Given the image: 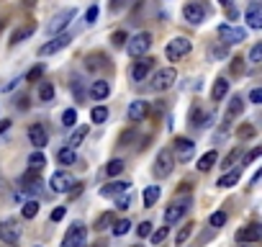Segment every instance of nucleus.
<instances>
[{
  "mask_svg": "<svg viewBox=\"0 0 262 247\" xmlns=\"http://www.w3.org/2000/svg\"><path fill=\"white\" fill-rule=\"evenodd\" d=\"M191 49H193V44H191V39H188V36H175V39L167 44L165 54H167L170 62H180L183 57H188V54H191Z\"/></svg>",
  "mask_w": 262,
  "mask_h": 247,
  "instance_id": "obj_1",
  "label": "nucleus"
},
{
  "mask_svg": "<svg viewBox=\"0 0 262 247\" xmlns=\"http://www.w3.org/2000/svg\"><path fill=\"white\" fill-rule=\"evenodd\" d=\"M149 47H152V34H149V31H139L137 36L126 39V52H129L134 59L141 57V54H147Z\"/></svg>",
  "mask_w": 262,
  "mask_h": 247,
  "instance_id": "obj_2",
  "label": "nucleus"
},
{
  "mask_svg": "<svg viewBox=\"0 0 262 247\" xmlns=\"http://www.w3.org/2000/svg\"><path fill=\"white\" fill-rule=\"evenodd\" d=\"M175 157H173V152L170 150H159L157 154V160H155V168H152V172H155V178H167V175H173V170H175Z\"/></svg>",
  "mask_w": 262,
  "mask_h": 247,
  "instance_id": "obj_3",
  "label": "nucleus"
},
{
  "mask_svg": "<svg viewBox=\"0 0 262 247\" xmlns=\"http://www.w3.org/2000/svg\"><path fill=\"white\" fill-rule=\"evenodd\" d=\"M85 237H87V227L83 222H75L67 229L65 240H62V247H85Z\"/></svg>",
  "mask_w": 262,
  "mask_h": 247,
  "instance_id": "obj_4",
  "label": "nucleus"
},
{
  "mask_svg": "<svg viewBox=\"0 0 262 247\" xmlns=\"http://www.w3.org/2000/svg\"><path fill=\"white\" fill-rule=\"evenodd\" d=\"M183 16H185V21H188V23L198 26V23H203V18H206V16H209V5H203L201 0H191V3H185Z\"/></svg>",
  "mask_w": 262,
  "mask_h": 247,
  "instance_id": "obj_5",
  "label": "nucleus"
},
{
  "mask_svg": "<svg viewBox=\"0 0 262 247\" xmlns=\"http://www.w3.org/2000/svg\"><path fill=\"white\" fill-rule=\"evenodd\" d=\"M193 154H195L193 139H188V136H177V139L173 142V157H175V160L188 162V160H193Z\"/></svg>",
  "mask_w": 262,
  "mask_h": 247,
  "instance_id": "obj_6",
  "label": "nucleus"
},
{
  "mask_svg": "<svg viewBox=\"0 0 262 247\" xmlns=\"http://www.w3.org/2000/svg\"><path fill=\"white\" fill-rule=\"evenodd\" d=\"M177 80V70L175 67H162L159 72H155V77H152V90H167L173 88Z\"/></svg>",
  "mask_w": 262,
  "mask_h": 247,
  "instance_id": "obj_7",
  "label": "nucleus"
},
{
  "mask_svg": "<svg viewBox=\"0 0 262 247\" xmlns=\"http://www.w3.org/2000/svg\"><path fill=\"white\" fill-rule=\"evenodd\" d=\"M49 186H52L54 193H70V188L75 186V178H72V172L59 170V172H54V175H52Z\"/></svg>",
  "mask_w": 262,
  "mask_h": 247,
  "instance_id": "obj_8",
  "label": "nucleus"
},
{
  "mask_svg": "<svg viewBox=\"0 0 262 247\" xmlns=\"http://www.w3.org/2000/svg\"><path fill=\"white\" fill-rule=\"evenodd\" d=\"M75 13H77L75 8H65V11H59L57 16L52 18V23L47 26V34L54 36V34H59L62 29H67V23L72 21V18H75Z\"/></svg>",
  "mask_w": 262,
  "mask_h": 247,
  "instance_id": "obj_9",
  "label": "nucleus"
},
{
  "mask_svg": "<svg viewBox=\"0 0 262 247\" xmlns=\"http://www.w3.org/2000/svg\"><path fill=\"white\" fill-rule=\"evenodd\" d=\"M219 36L227 44H239L247 39V29H242V26H229V23H221L219 26Z\"/></svg>",
  "mask_w": 262,
  "mask_h": 247,
  "instance_id": "obj_10",
  "label": "nucleus"
},
{
  "mask_svg": "<svg viewBox=\"0 0 262 247\" xmlns=\"http://www.w3.org/2000/svg\"><path fill=\"white\" fill-rule=\"evenodd\" d=\"M137 59H139V62H134V65H131V72H129V75H131L134 82H141L144 77H147V72L155 67V59H152V57H144V54H141V57H137Z\"/></svg>",
  "mask_w": 262,
  "mask_h": 247,
  "instance_id": "obj_11",
  "label": "nucleus"
},
{
  "mask_svg": "<svg viewBox=\"0 0 262 247\" xmlns=\"http://www.w3.org/2000/svg\"><path fill=\"white\" fill-rule=\"evenodd\" d=\"M72 41V36L70 34H57V39H52V41H47L44 47L39 49V54L41 57H49V54H57V52H62L67 47V44Z\"/></svg>",
  "mask_w": 262,
  "mask_h": 247,
  "instance_id": "obj_12",
  "label": "nucleus"
},
{
  "mask_svg": "<svg viewBox=\"0 0 262 247\" xmlns=\"http://www.w3.org/2000/svg\"><path fill=\"white\" fill-rule=\"evenodd\" d=\"M29 139L36 150H44L47 147V142H49V136H47V129H44L41 124H31L29 126Z\"/></svg>",
  "mask_w": 262,
  "mask_h": 247,
  "instance_id": "obj_13",
  "label": "nucleus"
},
{
  "mask_svg": "<svg viewBox=\"0 0 262 247\" xmlns=\"http://www.w3.org/2000/svg\"><path fill=\"white\" fill-rule=\"evenodd\" d=\"M260 240H262V229H260V224H249V227H245V229H239V232H237V242L257 245Z\"/></svg>",
  "mask_w": 262,
  "mask_h": 247,
  "instance_id": "obj_14",
  "label": "nucleus"
},
{
  "mask_svg": "<svg viewBox=\"0 0 262 247\" xmlns=\"http://www.w3.org/2000/svg\"><path fill=\"white\" fill-rule=\"evenodd\" d=\"M18 237H21V229H18V224H13V222H3V224H0V242L16 245Z\"/></svg>",
  "mask_w": 262,
  "mask_h": 247,
  "instance_id": "obj_15",
  "label": "nucleus"
},
{
  "mask_svg": "<svg viewBox=\"0 0 262 247\" xmlns=\"http://www.w3.org/2000/svg\"><path fill=\"white\" fill-rule=\"evenodd\" d=\"M242 111H245V98H242V95H231L229 98L227 116H224V124H231L237 116H242Z\"/></svg>",
  "mask_w": 262,
  "mask_h": 247,
  "instance_id": "obj_16",
  "label": "nucleus"
},
{
  "mask_svg": "<svg viewBox=\"0 0 262 247\" xmlns=\"http://www.w3.org/2000/svg\"><path fill=\"white\" fill-rule=\"evenodd\" d=\"M247 23L249 29H262V5L260 0H252L247 5Z\"/></svg>",
  "mask_w": 262,
  "mask_h": 247,
  "instance_id": "obj_17",
  "label": "nucleus"
},
{
  "mask_svg": "<svg viewBox=\"0 0 262 247\" xmlns=\"http://www.w3.org/2000/svg\"><path fill=\"white\" fill-rule=\"evenodd\" d=\"M188 204H191V201H185V204H173V206H167V211H165V224H167V227H170V224H177L180 216L185 214Z\"/></svg>",
  "mask_w": 262,
  "mask_h": 247,
  "instance_id": "obj_18",
  "label": "nucleus"
},
{
  "mask_svg": "<svg viewBox=\"0 0 262 247\" xmlns=\"http://www.w3.org/2000/svg\"><path fill=\"white\" fill-rule=\"evenodd\" d=\"M147 111H149L147 100H134V103L129 106V121H131V124H137V121H141V118L147 116Z\"/></svg>",
  "mask_w": 262,
  "mask_h": 247,
  "instance_id": "obj_19",
  "label": "nucleus"
},
{
  "mask_svg": "<svg viewBox=\"0 0 262 247\" xmlns=\"http://www.w3.org/2000/svg\"><path fill=\"white\" fill-rule=\"evenodd\" d=\"M111 95V85H108L105 80H95L93 85H90V98L93 100H105Z\"/></svg>",
  "mask_w": 262,
  "mask_h": 247,
  "instance_id": "obj_20",
  "label": "nucleus"
},
{
  "mask_svg": "<svg viewBox=\"0 0 262 247\" xmlns=\"http://www.w3.org/2000/svg\"><path fill=\"white\" fill-rule=\"evenodd\" d=\"M239 178H242V168H234V170L229 168V172H224L216 186H219V188H234L239 183Z\"/></svg>",
  "mask_w": 262,
  "mask_h": 247,
  "instance_id": "obj_21",
  "label": "nucleus"
},
{
  "mask_svg": "<svg viewBox=\"0 0 262 247\" xmlns=\"http://www.w3.org/2000/svg\"><path fill=\"white\" fill-rule=\"evenodd\" d=\"M123 190H129V183H126V180H113V183H108L105 188H101V196L116 198L119 193H123Z\"/></svg>",
  "mask_w": 262,
  "mask_h": 247,
  "instance_id": "obj_22",
  "label": "nucleus"
},
{
  "mask_svg": "<svg viewBox=\"0 0 262 247\" xmlns=\"http://www.w3.org/2000/svg\"><path fill=\"white\" fill-rule=\"evenodd\" d=\"M216 160H219V152H216V150H209V152H206L201 160H198L195 168L201 170V172H209V170L213 168V165H216Z\"/></svg>",
  "mask_w": 262,
  "mask_h": 247,
  "instance_id": "obj_23",
  "label": "nucleus"
},
{
  "mask_svg": "<svg viewBox=\"0 0 262 247\" xmlns=\"http://www.w3.org/2000/svg\"><path fill=\"white\" fill-rule=\"evenodd\" d=\"M227 93H229V80L227 77H219L213 82V90H211V98L216 100V103H219L221 98H227Z\"/></svg>",
  "mask_w": 262,
  "mask_h": 247,
  "instance_id": "obj_24",
  "label": "nucleus"
},
{
  "mask_svg": "<svg viewBox=\"0 0 262 247\" xmlns=\"http://www.w3.org/2000/svg\"><path fill=\"white\" fill-rule=\"evenodd\" d=\"M113 222H116V214H113V211H103L101 216H98V222H95V229L103 232V229H108Z\"/></svg>",
  "mask_w": 262,
  "mask_h": 247,
  "instance_id": "obj_25",
  "label": "nucleus"
},
{
  "mask_svg": "<svg viewBox=\"0 0 262 247\" xmlns=\"http://www.w3.org/2000/svg\"><path fill=\"white\" fill-rule=\"evenodd\" d=\"M242 157V147H234L227 157L221 160V170H229V168H234V165H237V160Z\"/></svg>",
  "mask_w": 262,
  "mask_h": 247,
  "instance_id": "obj_26",
  "label": "nucleus"
},
{
  "mask_svg": "<svg viewBox=\"0 0 262 247\" xmlns=\"http://www.w3.org/2000/svg\"><path fill=\"white\" fill-rule=\"evenodd\" d=\"M21 214H23V219H34L36 214H39V201H36V198H29V201L23 204Z\"/></svg>",
  "mask_w": 262,
  "mask_h": 247,
  "instance_id": "obj_27",
  "label": "nucleus"
},
{
  "mask_svg": "<svg viewBox=\"0 0 262 247\" xmlns=\"http://www.w3.org/2000/svg\"><path fill=\"white\" fill-rule=\"evenodd\" d=\"M159 186H149L147 190H144V206H155L157 204V198H159Z\"/></svg>",
  "mask_w": 262,
  "mask_h": 247,
  "instance_id": "obj_28",
  "label": "nucleus"
},
{
  "mask_svg": "<svg viewBox=\"0 0 262 247\" xmlns=\"http://www.w3.org/2000/svg\"><path fill=\"white\" fill-rule=\"evenodd\" d=\"M57 160H59L62 165H75L77 154H75V150H72V147H65V150H59V152H57Z\"/></svg>",
  "mask_w": 262,
  "mask_h": 247,
  "instance_id": "obj_29",
  "label": "nucleus"
},
{
  "mask_svg": "<svg viewBox=\"0 0 262 247\" xmlns=\"http://www.w3.org/2000/svg\"><path fill=\"white\" fill-rule=\"evenodd\" d=\"M111 227H113V234L116 237H123V234L131 232V222H129V219H119V222H113Z\"/></svg>",
  "mask_w": 262,
  "mask_h": 247,
  "instance_id": "obj_30",
  "label": "nucleus"
},
{
  "mask_svg": "<svg viewBox=\"0 0 262 247\" xmlns=\"http://www.w3.org/2000/svg\"><path fill=\"white\" fill-rule=\"evenodd\" d=\"M44 165H47V157H44V154H41L39 150L29 154V168H31V170H41Z\"/></svg>",
  "mask_w": 262,
  "mask_h": 247,
  "instance_id": "obj_31",
  "label": "nucleus"
},
{
  "mask_svg": "<svg viewBox=\"0 0 262 247\" xmlns=\"http://www.w3.org/2000/svg\"><path fill=\"white\" fill-rule=\"evenodd\" d=\"M227 219H229L227 211H213V214L209 216V224L213 227V229H221V227L227 224Z\"/></svg>",
  "mask_w": 262,
  "mask_h": 247,
  "instance_id": "obj_32",
  "label": "nucleus"
},
{
  "mask_svg": "<svg viewBox=\"0 0 262 247\" xmlns=\"http://www.w3.org/2000/svg\"><path fill=\"white\" fill-rule=\"evenodd\" d=\"M121 172H123V160H111L105 165V175L116 178V175H121Z\"/></svg>",
  "mask_w": 262,
  "mask_h": 247,
  "instance_id": "obj_33",
  "label": "nucleus"
},
{
  "mask_svg": "<svg viewBox=\"0 0 262 247\" xmlns=\"http://www.w3.org/2000/svg\"><path fill=\"white\" fill-rule=\"evenodd\" d=\"M167 234H170V227H159V229H152L149 232V237H152V242L155 245H162L167 240Z\"/></svg>",
  "mask_w": 262,
  "mask_h": 247,
  "instance_id": "obj_34",
  "label": "nucleus"
},
{
  "mask_svg": "<svg viewBox=\"0 0 262 247\" xmlns=\"http://www.w3.org/2000/svg\"><path fill=\"white\" fill-rule=\"evenodd\" d=\"M85 136H87V126H80V129H77L75 134L70 136V142H67V144H70L72 150H75L77 144H83V139H85Z\"/></svg>",
  "mask_w": 262,
  "mask_h": 247,
  "instance_id": "obj_35",
  "label": "nucleus"
},
{
  "mask_svg": "<svg viewBox=\"0 0 262 247\" xmlns=\"http://www.w3.org/2000/svg\"><path fill=\"white\" fill-rule=\"evenodd\" d=\"M90 118H93L95 124H103L105 118H108V108L105 106H95L93 111H90Z\"/></svg>",
  "mask_w": 262,
  "mask_h": 247,
  "instance_id": "obj_36",
  "label": "nucleus"
},
{
  "mask_svg": "<svg viewBox=\"0 0 262 247\" xmlns=\"http://www.w3.org/2000/svg\"><path fill=\"white\" fill-rule=\"evenodd\" d=\"M31 34H34V26H26V29H18V31H13V36H11V44H18V41L29 39Z\"/></svg>",
  "mask_w": 262,
  "mask_h": 247,
  "instance_id": "obj_37",
  "label": "nucleus"
},
{
  "mask_svg": "<svg viewBox=\"0 0 262 247\" xmlns=\"http://www.w3.org/2000/svg\"><path fill=\"white\" fill-rule=\"evenodd\" d=\"M39 98L44 100V103H49V100L54 98V88H52V82H41V88H39Z\"/></svg>",
  "mask_w": 262,
  "mask_h": 247,
  "instance_id": "obj_38",
  "label": "nucleus"
},
{
  "mask_svg": "<svg viewBox=\"0 0 262 247\" xmlns=\"http://www.w3.org/2000/svg\"><path fill=\"white\" fill-rule=\"evenodd\" d=\"M77 124V111L75 108H67L65 114H62V126H75Z\"/></svg>",
  "mask_w": 262,
  "mask_h": 247,
  "instance_id": "obj_39",
  "label": "nucleus"
},
{
  "mask_svg": "<svg viewBox=\"0 0 262 247\" xmlns=\"http://www.w3.org/2000/svg\"><path fill=\"white\" fill-rule=\"evenodd\" d=\"M193 227H195V224H185V227H183V229H180V232L175 234V242H177V247H180V245H183V242L188 240V237H191V234H193Z\"/></svg>",
  "mask_w": 262,
  "mask_h": 247,
  "instance_id": "obj_40",
  "label": "nucleus"
},
{
  "mask_svg": "<svg viewBox=\"0 0 262 247\" xmlns=\"http://www.w3.org/2000/svg\"><path fill=\"white\" fill-rule=\"evenodd\" d=\"M134 139H137V129H126V132L119 136V144H121V147H129Z\"/></svg>",
  "mask_w": 262,
  "mask_h": 247,
  "instance_id": "obj_41",
  "label": "nucleus"
},
{
  "mask_svg": "<svg viewBox=\"0 0 262 247\" xmlns=\"http://www.w3.org/2000/svg\"><path fill=\"white\" fill-rule=\"evenodd\" d=\"M237 136H239V139H252V136H255V126H249V124H245V126H239V132H237Z\"/></svg>",
  "mask_w": 262,
  "mask_h": 247,
  "instance_id": "obj_42",
  "label": "nucleus"
},
{
  "mask_svg": "<svg viewBox=\"0 0 262 247\" xmlns=\"http://www.w3.org/2000/svg\"><path fill=\"white\" fill-rule=\"evenodd\" d=\"M260 59H262V44H255V47L249 49V62H252V65H257Z\"/></svg>",
  "mask_w": 262,
  "mask_h": 247,
  "instance_id": "obj_43",
  "label": "nucleus"
},
{
  "mask_svg": "<svg viewBox=\"0 0 262 247\" xmlns=\"http://www.w3.org/2000/svg\"><path fill=\"white\" fill-rule=\"evenodd\" d=\"M245 72V59L242 57H234L231 59V75H242Z\"/></svg>",
  "mask_w": 262,
  "mask_h": 247,
  "instance_id": "obj_44",
  "label": "nucleus"
},
{
  "mask_svg": "<svg viewBox=\"0 0 262 247\" xmlns=\"http://www.w3.org/2000/svg\"><path fill=\"white\" fill-rule=\"evenodd\" d=\"M126 39H129V36H126V31H116V34L111 36L113 47H126Z\"/></svg>",
  "mask_w": 262,
  "mask_h": 247,
  "instance_id": "obj_45",
  "label": "nucleus"
},
{
  "mask_svg": "<svg viewBox=\"0 0 262 247\" xmlns=\"http://www.w3.org/2000/svg\"><path fill=\"white\" fill-rule=\"evenodd\" d=\"M227 54H229L227 44H224V47L219 44V47H213V49H211V59H224V57H227Z\"/></svg>",
  "mask_w": 262,
  "mask_h": 247,
  "instance_id": "obj_46",
  "label": "nucleus"
},
{
  "mask_svg": "<svg viewBox=\"0 0 262 247\" xmlns=\"http://www.w3.org/2000/svg\"><path fill=\"white\" fill-rule=\"evenodd\" d=\"M44 75V65H36L34 70H29V75H26V80H29V82H34V80H39Z\"/></svg>",
  "mask_w": 262,
  "mask_h": 247,
  "instance_id": "obj_47",
  "label": "nucleus"
},
{
  "mask_svg": "<svg viewBox=\"0 0 262 247\" xmlns=\"http://www.w3.org/2000/svg\"><path fill=\"white\" fill-rule=\"evenodd\" d=\"M98 13H101V8H98V5H90V8H87V13H85V23H95Z\"/></svg>",
  "mask_w": 262,
  "mask_h": 247,
  "instance_id": "obj_48",
  "label": "nucleus"
},
{
  "mask_svg": "<svg viewBox=\"0 0 262 247\" xmlns=\"http://www.w3.org/2000/svg\"><path fill=\"white\" fill-rule=\"evenodd\" d=\"M65 214H67V209L65 206H57V209H54V211H52V222H62V219H65Z\"/></svg>",
  "mask_w": 262,
  "mask_h": 247,
  "instance_id": "obj_49",
  "label": "nucleus"
},
{
  "mask_svg": "<svg viewBox=\"0 0 262 247\" xmlns=\"http://www.w3.org/2000/svg\"><path fill=\"white\" fill-rule=\"evenodd\" d=\"M116 206H119L121 211H123V209H129V196H126V190H123V193H119V196H116Z\"/></svg>",
  "mask_w": 262,
  "mask_h": 247,
  "instance_id": "obj_50",
  "label": "nucleus"
},
{
  "mask_svg": "<svg viewBox=\"0 0 262 247\" xmlns=\"http://www.w3.org/2000/svg\"><path fill=\"white\" fill-rule=\"evenodd\" d=\"M260 154H262V147H255V150H249V152H247V157H245V165L255 162V160L260 157Z\"/></svg>",
  "mask_w": 262,
  "mask_h": 247,
  "instance_id": "obj_51",
  "label": "nucleus"
},
{
  "mask_svg": "<svg viewBox=\"0 0 262 247\" xmlns=\"http://www.w3.org/2000/svg\"><path fill=\"white\" fill-rule=\"evenodd\" d=\"M149 232H152V224H149V222H141V224L137 227V234H139V237H149Z\"/></svg>",
  "mask_w": 262,
  "mask_h": 247,
  "instance_id": "obj_52",
  "label": "nucleus"
},
{
  "mask_svg": "<svg viewBox=\"0 0 262 247\" xmlns=\"http://www.w3.org/2000/svg\"><path fill=\"white\" fill-rule=\"evenodd\" d=\"M249 100H252L255 106H260V103H262V90H260V88H255V90L249 93Z\"/></svg>",
  "mask_w": 262,
  "mask_h": 247,
  "instance_id": "obj_53",
  "label": "nucleus"
},
{
  "mask_svg": "<svg viewBox=\"0 0 262 247\" xmlns=\"http://www.w3.org/2000/svg\"><path fill=\"white\" fill-rule=\"evenodd\" d=\"M8 126H11V121H8V118H3V121H0V132H8Z\"/></svg>",
  "mask_w": 262,
  "mask_h": 247,
  "instance_id": "obj_54",
  "label": "nucleus"
},
{
  "mask_svg": "<svg viewBox=\"0 0 262 247\" xmlns=\"http://www.w3.org/2000/svg\"><path fill=\"white\" fill-rule=\"evenodd\" d=\"M5 190V178H3V172H0V193Z\"/></svg>",
  "mask_w": 262,
  "mask_h": 247,
  "instance_id": "obj_55",
  "label": "nucleus"
},
{
  "mask_svg": "<svg viewBox=\"0 0 262 247\" xmlns=\"http://www.w3.org/2000/svg\"><path fill=\"white\" fill-rule=\"evenodd\" d=\"M219 3H221L224 8H231V3H234V0H219Z\"/></svg>",
  "mask_w": 262,
  "mask_h": 247,
  "instance_id": "obj_56",
  "label": "nucleus"
},
{
  "mask_svg": "<svg viewBox=\"0 0 262 247\" xmlns=\"http://www.w3.org/2000/svg\"><path fill=\"white\" fill-rule=\"evenodd\" d=\"M26 5H34V0H26Z\"/></svg>",
  "mask_w": 262,
  "mask_h": 247,
  "instance_id": "obj_57",
  "label": "nucleus"
},
{
  "mask_svg": "<svg viewBox=\"0 0 262 247\" xmlns=\"http://www.w3.org/2000/svg\"><path fill=\"white\" fill-rule=\"evenodd\" d=\"M137 247H141V245H137Z\"/></svg>",
  "mask_w": 262,
  "mask_h": 247,
  "instance_id": "obj_58",
  "label": "nucleus"
}]
</instances>
